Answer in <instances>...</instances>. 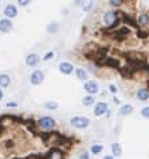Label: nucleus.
<instances>
[{
  "label": "nucleus",
  "instance_id": "1",
  "mask_svg": "<svg viewBox=\"0 0 149 159\" xmlns=\"http://www.w3.org/2000/svg\"><path fill=\"white\" fill-rule=\"evenodd\" d=\"M36 125H38V129H42L45 131H51L55 129L56 122L54 120V118H51V116H43L39 119Z\"/></svg>",
  "mask_w": 149,
  "mask_h": 159
},
{
  "label": "nucleus",
  "instance_id": "2",
  "mask_svg": "<svg viewBox=\"0 0 149 159\" xmlns=\"http://www.w3.org/2000/svg\"><path fill=\"white\" fill-rule=\"evenodd\" d=\"M42 159H66V154L59 147H51L46 154L42 155Z\"/></svg>",
  "mask_w": 149,
  "mask_h": 159
},
{
  "label": "nucleus",
  "instance_id": "3",
  "mask_svg": "<svg viewBox=\"0 0 149 159\" xmlns=\"http://www.w3.org/2000/svg\"><path fill=\"white\" fill-rule=\"evenodd\" d=\"M70 125L75 129H87L90 125V120L86 116H74L70 119Z\"/></svg>",
  "mask_w": 149,
  "mask_h": 159
},
{
  "label": "nucleus",
  "instance_id": "4",
  "mask_svg": "<svg viewBox=\"0 0 149 159\" xmlns=\"http://www.w3.org/2000/svg\"><path fill=\"white\" fill-rule=\"evenodd\" d=\"M43 80H45V72H43L42 70H35L31 74V76H30V83H31L32 86L42 84Z\"/></svg>",
  "mask_w": 149,
  "mask_h": 159
},
{
  "label": "nucleus",
  "instance_id": "5",
  "mask_svg": "<svg viewBox=\"0 0 149 159\" xmlns=\"http://www.w3.org/2000/svg\"><path fill=\"white\" fill-rule=\"evenodd\" d=\"M83 88H85V91L87 92L89 95H95L98 94L99 91V87H98V83L94 82V80H86L85 84H83Z\"/></svg>",
  "mask_w": 149,
  "mask_h": 159
},
{
  "label": "nucleus",
  "instance_id": "6",
  "mask_svg": "<svg viewBox=\"0 0 149 159\" xmlns=\"http://www.w3.org/2000/svg\"><path fill=\"white\" fill-rule=\"evenodd\" d=\"M93 112H94L95 116H102V115H105V114L108 112V103H105V102H97V103L94 104Z\"/></svg>",
  "mask_w": 149,
  "mask_h": 159
},
{
  "label": "nucleus",
  "instance_id": "7",
  "mask_svg": "<svg viewBox=\"0 0 149 159\" xmlns=\"http://www.w3.org/2000/svg\"><path fill=\"white\" fill-rule=\"evenodd\" d=\"M58 70L59 72H62L63 75H71L74 74V66L71 63H69V61H62L59 66H58Z\"/></svg>",
  "mask_w": 149,
  "mask_h": 159
},
{
  "label": "nucleus",
  "instance_id": "8",
  "mask_svg": "<svg viewBox=\"0 0 149 159\" xmlns=\"http://www.w3.org/2000/svg\"><path fill=\"white\" fill-rule=\"evenodd\" d=\"M4 15H6L7 19H14L17 15V7L15 4H7L4 7Z\"/></svg>",
  "mask_w": 149,
  "mask_h": 159
},
{
  "label": "nucleus",
  "instance_id": "9",
  "mask_svg": "<svg viewBox=\"0 0 149 159\" xmlns=\"http://www.w3.org/2000/svg\"><path fill=\"white\" fill-rule=\"evenodd\" d=\"M14 27V24H12L11 19H7V17H4V19H0V32L2 34H7L10 32Z\"/></svg>",
  "mask_w": 149,
  "mask_h": 159
},
{
  "label": "nucleus",
  "instance_id": "10",
  "mask_svg": "<svg viewBox=\"0 0 149 159\" xmlns=\"http://www.w3.org/2000/svg\"><path fill=\"white\" fill-rule=\"evenodd\" d=\"M38 63H39V56L36 54H30L26 56V64L28 67H36Z\"/></svg>",
  "mask_w": 149,
  "mask_h": 159
},
{
  "label": "nucleus",
  "instance_id": "11",
  "mask_svg": "<svg viewBox=\"0 0 149 159\" xmlns=\"http://www.w3.org/2000/svg\"><path fill=\"white\" fill-rule=\"evenodd\" d=\"M136 95H137V99L141 100V102L149 100V90H148V88H140Z\"/></svg>",
  "mask_w": 149,
  "mask_h": 159
},
{
  "label": "nucleus",
  "instance_id": "12",
  "mask_svg": "<svg viewBox=\"0 0 149 159\" xmlns=\"http://www.w3.org/2000/svg\"><path fill=\"white\" fill-rule=\"evenodd\" d=\"M112 155L114 157V158H118V157H121L122 155V147H121V144L118 143V142H114L112 144Z\"/></svg>",
  "mask_w": 149,
  "mask_h": 159
},
{
  "label": "nucleus",
  "instance_id": "13",
  "mask_svg": "<svg viewBox=\"0 0 149 159\" xmlns=\"http://www.w3.org/2000/svg\"><path fill=\"white\" fill-rule=\"evenodd\" d=\"M11 84V78L7 74H0V88H7Z\"/></svg>",
  "mask_w": 149,
  "mask_h": 159
},
{
  "label": "nucleus",
  "instance_id": "14",
  "mask_svg": "<svg viewBox=\"0 0 149 159\" xmlns=\"http://www.w3.org/2000/svg\"><path fill=\"white\" fill-rule=\"evenodd\" d=\"M120 115L122 116H126V115H130L133 112V106L132 104H122L120 107Z\"/></svg>",
  "mask_w": 149,
  "mask_h": 159
},
{
  "label": "nucleus",
  "instance_id": "15",
  "mask_svg": "<svg viewBox=\"0 0 149 159\" xmlns=\"http://www.w3.org/2000/svg\"><path fill=\"white\" fill-rule=\"evenodd\" d=\"M74 74L77 75V78L79 79V80H83V82H86L87 78H89V74H87L86 70H83V68H75L74 70Z\"/></svg>",
  "mask_w": 149,
  "mask_h": 159
},
{
  "label": "nucleus",
  "instance_id": "16",
  "mask_svg": "<svg viewBox=\"0 0 149 159\" xmlns=\"http://www.w3.org/2000/svg\"><path fill=\"white\" fill-rule=\"evenodd\" d=\"M149 23V15L147 12H142V14H140L138 17H137V24L138 25H147Z\"/></svg>",
  "mask_w": 149,
  "mask_h": 159
},
{
  "label": "nucleus",
  "instance_id": "17",
  "mask_svg": "<svg viewBox=\"0 0 149 159\" xmlns=\"http://www.w3.org/2000/svg\"><path fill=\"white\" fill-rule=\"evenodd\" d=\"M82 104L86 106V107H90V106L95 104V98L93 95H86L82 98Z\"/></svg>",
  "mask_w": 149,
  "mask_h": 159
},
{
  "label": "nucleus",
  "instance_id": "18",
  "mask_svg": "<svg viewBox=\"0 0 149 159\" xmlns=\"http://www.w3.org/2000/svg\"><path fill=\"white\" fill-rule=\"evenodd\" d=\"M43 107L46 110H58L59 104L54 100H49V102H45V103H43Z\"/></svg>",
  "mask_w": 149,
  "mask_h": 159
},
{
  "label": "nucleus",
  "instance_id": "19",
  "mask_svg": "<svg viewBox=\"0 0 149 159\" xmlns=\"http://www.w3.org/2000/svg\"><path fill=\"white\" fill-rule=\"evenodd\" d=\"M102 150H103V146L102 144H93L90 147V152L93 154V155H98V154L102 152Z\"/></svg>",
  "mask_w": 149,
  "mask_h": 159
},
{
  "label": "nucleus",
  "instance_id": "20",
  "mask_svg": "<svg viewBox=\"0 0 149 159\" xmlns=\"http://www.w3.org/2000/svg\"><path fill=\"white\" fill-rule=\"evenodd\" d=\"M59 30V24L56 23V21H54V23H50L49 25H47V32L49 34H56Z\"/></svg>",
  "mask_w": 149,
  "mask_h": 159
},
{
  "label": "nucleus",
  "instance_id": "21",
  "mask_svg": "<svg viewBox=\"0 0 149 159\" xmlns=\"http://www.w3.org/2000/svg\"><path fill=\"white\" fill-rule=\"evenodd\" d=\"M124 3H125V0H109V4H110L112 7H116V8L121 7Z\"/></svg>",
  "mask_w": 149,
  "mask_h": 159
},
{
  "label": "nucleus",
  "instance_id": "22",
  "mask_svg": "<svg viewBox=\"0 0 149 159\" xmlns=\"http://www.w3.org/2000/svg\"><path fill=\"white\" fill-rule=\"evenodd\" d=\"M52 58H54V52L50 51V52H46V55L43 56V60L47 61V60H50V59H52Z\"/></svg>",
  "mask_w": 149,
  "mask_h": 159
},
{
  "label": "nucleus",
  "instance_id": "23",
  "mask_svg": "<svg viewBox=\"0 0 149 159\" xmlns=\"http://www.w3.org/2000/svg\"><path fill=\"white\" fill-rule=\"evenodd\" d=\"M141 115H142L144 118L149 119V107H144V108L141 110Z\"/></svg>",
  "mask_w": 149,
  "mask_h": 159
},
{
  "label": "nucleus",
  "instance_id": "24",
  "mask_svg": "<svg viewBox=\"0 0 149 159\" xmlns=\"http://www.w3.org/2000/svg\"><path fill=\"white\" fill-rule=\"evenodd\" d=\"M17 3H19V6L26 7V6H28V4L31 3V0H17Z\"/></svg>",
  "mask_w": 149,
  "mask_h": 159
},
{
  "label": "nucleus",
  "instance_id": "25",
  "mask_svg": "<svg viewBox=\"0 0 149 159\" xmlns=\"http://www.w3.org/2000/svg\"><path fill=\"white\" fill-rule=\"evenodd\" d=\"M6 107H8V108H16L17 103H16V102H8V103H6Z\"/></svg>",
  "mask_w": 149,
  "mask_h": 159
},
{
  "label": "nucleus",
  "instance_id": "26",
  "mask_svg": "<svg viewBox=\"0 0 149 159\" xmlns=\"http://www.w3.org/2000/svg\"><path fill=\"white\" fill-rule=\"evenodd\" d=\"M79 159H90L89 158V152H87V151H82L79 154Z\"/></svg>",
  "mask_w": 149,
  "mask_h": 159
},
{
  "label": "nucleus",
  "instance_id": "27",
  "mask_svg": "<svg viewBox=\"0 0 149 159\" xmlns=\"http://www.w3.org/2000/svg\"><path fill=\"white\" fill-rule=\"evenodd\" d=\"M4 131H6V127H4V125H3V119L0 118V136L4 134Z\"/></svg>",
  "mask_w": 149,
  "mask_h": 159
},
{
  "label": "nucleus",
  "instance_id": "28",
  "mask_svg": "<svg viewBox=\"0 0 149 159\" xmlns=\"http://www.w3.org/2000/svg\"><path fill=\"white\" fill-rule=\"evenodd\" d=\"M109 91H110L112 94H117V86H114V84H109Z\"/></svg>",
  "mask_w": 149,
  "mask_h": 159
},
{
  "label": "nucleus",
  "instance_id": "29",
  "mask_svg": "<svg viewBox=\"0 0 149 159\" xmlns=\"http://www.w3.org/2000/svg\"><path fill=\"white\" fill-rule=\"evenodd\" d=\"M91 6H93V3H91V2H90V3H89V4H87V6H86V7H83V10H85V11L87 12V11H89V10H90V8H91Z\"/></svg>",
  "mask_w": 149,
  "mask_h": 159
},
{
  "label": "nucleus",
  "instance_id": "30",
  "mask_svg": "<svg viewBox=\"0 0 149 159\" xmlns=\"http://www.w3.org/2000/svg\"><path fill=\"white\" fill-rule=\"evenodd\" d=\"M83 3H85V0H75V6H81Z\"/></svg>",
  "mask_w": 149,
  "mask_h": 159
},
{
  "label": "nucleus",
  "instance_id": "31",
  "mask_svg": "<svg viewBox=\"0 0 149 159\" xmlns=\"http://www.w3.org/2000/svg\"><path fill=\"white\" fill-rule=\"evenodd\" d=\"M102 159H116L114 157H113V155H105Z\"/></svg>",
  "mask_w": 149,
  "mask_h": 159
},
{
  "label": "nucleus",
  "instance_id": "32",
  "mask_svg": "<svg viewBox=\"0 0 149 159\" xmlns=\"http://www.w3.org/2000/svg\"><path fill=\"white\" fill-rule=\"evenodd\" d=\"M4 98V92H3V88H0V100Z\"/></svg>",
  "mask_w": 149,
  "mask_h": 159
},
{
  "label": "nucleus",
  "instance_id": "33",
  "mask_svg": "<svg viewBox=\"0 0 149 159\" xmlns=\"http://www.w3.org/2000/svg\"><path fill=\"white\" fill-rule=\"evenodd\" d=\"M0 2H2V0H0Z\"/></svg>",
  "mask_w": 149,
  "mask_h": 159
}]
</instances>
